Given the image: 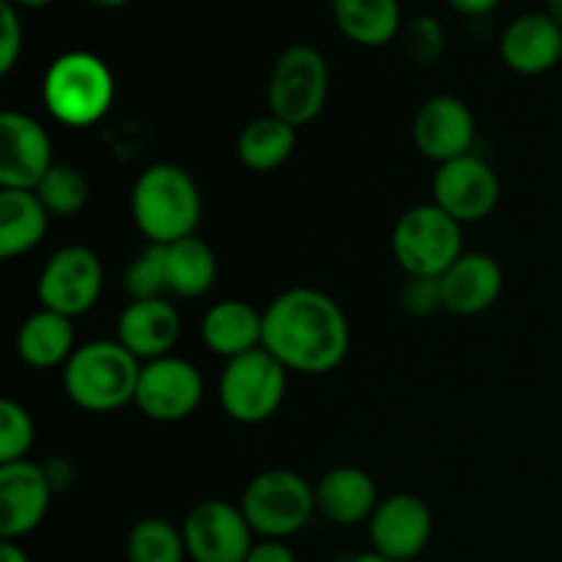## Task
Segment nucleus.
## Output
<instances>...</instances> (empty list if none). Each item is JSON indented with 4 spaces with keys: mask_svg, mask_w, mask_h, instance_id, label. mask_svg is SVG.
<instances>
[{
    "mask_svg": "<svg viewBox=\"0 0 562 562\" xmlns=\"http://www.w3.org/2000/svg\"><path fill=\"white\" fill-rule=\"evenodd\" d=\"M379 503L376 483L360 467H335L316 483L318 514L338 527L368 525Z\"/></svg>",
    "mask_w": 562,
    "mask_h": 562,
    "instance_id": "obj_20",
    "label": "nucleus"
},
{
    "mask_svg": "<svg viewBox=\"0 0 562 562\" xmlns=\"http://www.w3.org/2000/svg\"><path fill=\"white\" fill-rule=\"evenodd\" d=\"M346 562H393V560H387V558H382V554L379 552H360V554H355V558H349Z\"/></svg>",
    "mask_w": 562,
    "mask_h": 562,
    "instance_id": "obj_39",
    "label": "nucleus"
},
{
    "mask_svg": "<svg viewBox=\"0 0 562 562\" xmlns=\"http://www.w3.org/2000/svg\"><path fill=\"white\" fill-rule=\"evenodd\" d=\"M203 376L184 357H159L143 362L135 406L154 423H179L198 412L203 401Z\"/></svg>",
    "mask_w": 562,
    "mask_h": 562,
    "instance_id": "obj_11",
    "label": "nucleus"
},
{
    "mask_svg": "<svg viewBox=\"0 0 562 562\" xmlns=\"http://www.w3.org/2000/svg\"><path fill=\"white\" fill-rule=\"evenodd\" d=\"M263 349L285 371L327 376L349 357V318L329 294L296 285L263 307Z\"/></svg>",
    "mask_w": 562,
    "mask_h": 562,
    "instance_id": "obj_1",
    "label": "nucleus"
},
{
    "mask_svg": "<svg viewBox=\"0 0 562 562\" xmlns=\"http://www.w3.org/2000/svg\"><path fill=\"white\" fill-rule=\"evenodd\" d=\"M22 44H25V33H22V20L16 5L0 3V75H9L16 66L22 55Z\"/></svg>",
    "mask_w": 562,
    "mask_h": 562,
    "instance_id": "obj_33",
    "label": "nucleus"
},
{
    "mask_svg": "<svg viewBox=\"0 0 562 562\" xmlns=\"http://www.w3.org/2000/svg\"><path fill=\"white\" fill-rule=\"evenodd\" d=\"M44 472H47V481L53 486V492H64L75 483V467H71L69 459H53L49 464H44Z\"/></svg>",
    "mask_w": 562,
    "mask_h": 562,
    "instance_id": "obj_35",
    "label": "nucleus"
},
{
    "mask_svg": "<svg viewBox=\"0 0 562 562\" xmlns=\"http://www.w3.org/2000/svg\"><path fill=\"white\" fill-rule=\"evenodd\" d=\"M434 536V514L417 494H390L368 519L373 552L393 562H415Z\"/></svg>",
    "mask_w": 562,
    "mask_h": 562,
    "instance_id": "obj_13",
    "label": "nucleus"
},
{
    "mask_svg": "<svg viewBox=\"0 0 562 562\" xmlns=\"http://www.w3.org/2000/svg\"><path fill=\"white\" fill-rule=\"evenodd\" d=\"M547 14L562 27V0H547Z\"/></svg>",
    "mask_w": 562,
    "mask_h": 562,
    "instance_id": "obj_40",
    "label": "nucleus"
},
{
    "mask_svg": "<svg viewBox=\"0 0 562 562\" xmlns=\"http://www.w3.org/2000/svg\"><path fill=\"white\" fill-rule=\"evenodd\" d=\"M165 267H168V294L181 300H198L217 283V256L198 234L165 245Z\"/></svg>",
    "mask_w": 562,
    "mask_h": 562,
    "instance_id": "obj_25",
    "label": "nucleus"
},
{
    "mask_svg": "<svg viewBox=\"0 0 562 562\" xmlns=\"http://www.w3.org/2000/svg\"><path fill=\"white\" fill-rule=\"evenodd\" d=\"M401 305L412 316H431V313L445 311L442 305V285L439 278H409L404 291H401Z\"/></svg>",
    "mask_w": 562,
    "mask_h": 562,
    "instance_id": "obj_32",
    "label": "nucleus"
},
{
    "mask_svg": "<svg viewBox=\"0 0 562 562\" xmlns=\"http://www.w3.org/2000/svg\"><path fill=\"white\" fill-rule=\"evenodd\" d=\"M16 357L25 362L27 368L36 371H47V368H58L69 362L75 355V327H71L69 316L38 307L33 316L22 322L20 333H16Z\"/></svg>",
    "mask_w": 562,
    "mask_h": 562,
    "instance_id": "obj_22",
    "label": "nucleus"
},
{
    "mask_svg": "<svg viewBox=\"0 0 562 562\" xmlns=\"http://www.w3.org/2000/svg\"><path fill=\"white\" fill-rule=\"evenodd\" d=\"M44 108L58 124L86 130L110 113L115 99V77L99 55L71 49L49 64L42 82Z\"/></svg>",
    "mask_w": 562,
    "mask_h": 562,
    "instance_id": "obj_4",
    "label": "nucleus"
},
{
    "mask_svg": "<svg viewBox=\"0 0 562 562\" xmlns=\"http://www.w3.org/2000/svg\"><path fill=\"white\" fill-rule=\"evenodd\" d=\"M269 113L307 126L322 115L329 97V66L322 49L313 44H291L278 55L267 86Z\"/></svg>",
    "mask_w": 562,
    "mask_h": 562,
    "instance_id": "obj_7",
    "label": "nucleus"
},
{
    "mask_svg": "<svg viewBox=\"0 0 562 562\" xmlns=\"http://www.w3.org/2000/svg\"><path fill=\"white\" fill-rule=\"evenodd\" d=\"M201 338L225 362L263 346V311L245 300H223L206 311Z\"/></svg>",
    "mask_w": 562,
    "mask_h": 562,
    "instance_id": "obj_21",
    "label": "nucleus"
},
{
    "mask_svg": "<svg viewBox=\"0 0 562 562\" xmlns=\"http://www.w3.org/2000/svg\"><path fill=\"white\" fill-rule=\"evenodd\" d=\"M5 3L16 5V9H44V5H49L53 0H5Z\"/></svg>",
    "mask_w": 562,
    "mask_h": 562,
    "instance_id": "obj_38",
    "label": "nucleus"
},
{
    "mask_svg": "<svg viewBox=\"0 0 562 562\" xmlns=\"http://www.w3.org/2000/svg\"><path fill=\"white\" fill-rule=\"evenodd\" d=\"M0 562H31L20 541H0Z\"/></svg>",
    "mask_w": 562,
    "mask_h": 562,
    "instance_id": "obj_37",
    "label": "nucleus"
},
{
    "mask_svg": "<svg viewBox=\"0 0 562 562\" xmlns=\"http://www.w3.org/2000/svg\"><path fill=\"white\" fill-rule=\"evenodd\" d=\"M93 5H97V9H104V11H115V9H121V5H126L130 3V0H91Z\"/></svg>",
    "mask_w": 562,
    "mask_h": 562,
    "instance_id": "obj_41",
    "label": "nucleus"
},
{
    "mask_svg": "<svg viewBox=\"0 0 562 562\" xmlns=\"http://www.w3.org/2000/svg\"><path fill=\"white\" fill-rule=\"evenodd\" d=\"M143 362L119 340H88L64 366L66 398L82 412L108 415L135 404Z\"/></svg>",
    "mask_w": 562,
    "mask_h": 562,
    "instance_id": "obj_3",
    "label": "nucleus"
},
{
    "mask_svg": "<svg viewBox=\"0 0 562 562\" xmlns=\"http://www.w3.org/2000/svg\"><path fill=\"white\" fill-rule=\"evenodd\" d=\"M104 272L97 252L86 245H66L47 258L36 280L38 305L77 318L93 311L102 296Z\"/></svg>",
    "mask_w": 562,
    "mask_h": 562,
    "instance_id": "obj_9",
    "label": "nucleus"
},
{
    "mask_svg": "<svg viewBox=\"0 0 562 562\" xmlns=\"http://www.w3.org/2000/svg\"><path fill=\"white\" fill-rule=\"evenodd\" d=\"M296 148V126L278 115H261L252 119L236 137V157L247 170L269 173L278 170L291 159Z\"/></svg>",
    "mask_w": 562,
    "mask_h": 562,
    "instance_id": "obj_26",
    "label": "nucleus"
},
{
    "mask_svg": "<svg viewBox=\"0 0 562 562\" xmlns=\"http://www.w3.org/2000/svg\"><path fill=\"white\" fill-rule=\"evenodd\" d=\"M285 387L289 371L261 346L225 362L220 373V404L234 423L258 426L283 406Z\"/></svg>",
    "mask_w": 562,
    "mask_h": 562,
    "instance_id": "obj_8",
    "label": "nucleus"
},
{
    "mask_svg": "<svg viewBox=\"0 0 562 562\" xmlns=\"http://www.w3.org/2000/svg\"><path fill=\"white\" fill-rule=\"evenodd\" d=\"M132 220L148 245H173L195 236L203 217L198 181L181 165L154 162L132 184Z\"/></svg>",
    "mask_w": 562,
    "mask_h": 562,
    "instance_id": "obj_2",
    "label": "nucleus"
},
{
    "mask_svg": "<svg viewBox=\"0 0 562 562\" xmlns=\"http://www.w3.org/2000/svg\"><path fill=\"white\" fill-rule=\"evenodd\" d=\"M245 562H296L294 549L285 541H274V538H258L252 549L247 552Z\"/></svg>",
    "mask_w": 562,
    "mask_h": 562,
    "instance_id": "obj_34",
    "label": "nucleus"
},
{
    "mask_svg": "<svg viewBox=\"0 0 562 562\" xmlns=\"http://www.w3.org/2000/svg\"><path fill=\"white\" fill-rule=\"evenodd\" d=\"M333 20L360 47H384L404 31L398 0H333Z\"/></svg>",
    "mask_w": 562,
    "mask_h": 562,
    "instance_id": "obj_24",
    "label": "nucleus"
},
{
    "mask_svg": "<svg viewBox=\"0 0 562 562\" xmlns=\"http://www.w3.org/2000/svg\"><path fill=\"white\" fill-rule=\"evenodd\" d=\"M124 291L130 300H157L168 294L165 245H148L146 250L137 252L124 272Z\"/></svg>",
    "mask_w": 562,
    "mask_h": 562,
    "instance_id": "obj_29",
    "label": "nucleus"
},
{
    "mask_svg": "<svg viewBox=\"0 0 562 562\" xmlns=\"http://www.w3.org/2000/svg\"><path fill=\"white\" fill-rule=\"evenodd\" d=\"M499 195L503 184L497 170L475 154L439 165L431 181V203H437L459 225L486 220L497 209Z\"/></svg>",
    "mask_w": 562,
    "mask_h": 562,
    "instance_id": "obj_12",
    "label": "nucleus"
},
{
    "mask_svg": "<svg viewBox=\"0 0 562 562\" xmlns=\"http://www.w3.org/2000/svg\"><path fill=\"white\" fill-rule=\"evenodd\" d=\"M53 486L42 464H0V541H22L47 519Z\"/></svg>",
    "mask_w": 562,
    "mask_h": 562,
    "instance_id": "obj_16",
    "label": "nucleus"
},
{
    "mask_svg": "<svg viewBox=\"0 0 562 562\" xmlns=\"http://www.w3.org/2000/svg\"><path fill=\"white\" fill-rule=\"evenodd\" d=\"M404 38V53L412 64L428 66L445 53V27L442 22L434 20V16L423 14L415 16L409 25L401 31Z\"/></svg>",
    "mask_w": 562,
    "mask_h": 562,
    "instance_id": "obj_31",
    "label": "nucleus"
},
{
    "mask_svg": "<svg viewBox=\"0 0 562 562\" xmlns=\"http://www.w3.org/2000/svg\"><path fill=\"white\" fill-rule=\"evenodd\" d=\"M239 508L258 538L289 541L318 514L316 486L294 470L258 472L241 492Z\"/></svg>",
    "mask_w": 562,
    "mask_h": 562,
    "instance_id": "obj_5",
    "label": "nucleus"
},
{
    "mask_svg": "<svg viewBox=\"0 0 562 562\" xmlns=\"http://www.w3.org/2000/svg\"><path fill=\"white\" fill-rule=\"evenodd\" d=\"M448 3L464 16H483V14H488V11L497 9L503 0H448Z\"/></svg>",
    "mask_w": 562,
    "mask_h": 562,
    "instance_id": "obj_36",
    "label": "nucleus"
},
{
    "mask_svg": "<svg viewBox=\"0 0 562 562\" xmlns=\"http://www.w3.org/2000/svg\"><path fill=\"white\" fill-rule=\"evenodd\" d=\"M49 212L33 190H0V256L16 258L42 245Z\"/></svg>",
    "mask_w": 562,
    "mask_h": 562,
    "instance_id": "obj_23",
    "label": "nucleus"
},
{
    "mask_svg": "<svg viewBox=\"0 0 562 562\" xmlns=\"http://www.w3.org/2000/svg\"><path fill=\"white\" fill-rule=\"evenodd\" d=\"M475 132V115L470 104L450 93L426 99L412 121V140L417 151L437 165L472 154Z\"/></svg>",
    "mask_w": 562,
    "mask_h": 562,
    "instance_id": "obj_15",
    "label": "nucleus"
},
{
    "mask_svg": "<svg viewBox=\"0 0 562 562\" xmlns=\"http://www.w3.org/2000/svg\"><path fill=\"white\" fill-rule=\"evenodd\" d=\"M38 201L49 212V217H77L91 201V184L75 165L55 162L42 181L33 187Z\"/></svg>",
    "mask_w": 562,
    "mask_h": 562,
    "instance_id": "obj_28",
    "label": "nucleus"
},
{
    "mask_svg": "<svg viewBox=\"0 0 562 562\" xmlns=\"http://www.w3.org/2000/svg\"><path fill=\"white\" fill-rule=\"evenodd\" d=\"M181 536L192 562H245L256 543V532L239 505L225 499L192 505L181 521Z\"/></svg>",
    "mask_w": 562,
    "mask_h": 562,
    "instance_id": "obj_10",
    "label": "nucleus"
},
{
    "mask_svg": "<svg viewBox=\"0 0 562 562\" xmlns=\"http://www.w3.org/2000/svg\"><path fill=\"white\" fill-rule=\"evenodd\" d=\"M36 442V426L31 412L16 401H0V464L25 461Z\"/></svg>",
    "mask_w": 562,
    "mask_h": 562,
    "instance_id": "obj_30",
    "label": "nucleus"
},
{
    "mask_svg": "<svg viewBox=\"0 0 562 562\" xmlns=\"http://www.w3.org/2000/svg\"><path fill=\"white\" fill-rule=\"evenodd\" d=\"M442 305L453 316H481L497 305L505 289V272L497 258L486 252H464L439 278Z\"/></svg>",
    "mask_w": 562,
    "mask_h": 562,
    "instance_id": "obj_18",
    "label": "nucleus"
},
{
    "mask_svg": "<svg viewBox=\"0 0 562 562\" xmlns=\"http://www.w3.org/2000/svg\"><path fill=\"white\" fill-rule=\"evenodd\" d=\"M464 225L437 203H420L398 217L393 228V256L409 278H442L464 256Z\"/></svg>",
    "mask_w": 562,
    "mask_h": 562,
    "instance_id": "obj_6",
    "label": "nucleus"
},
{
    "mask_svg": "<svg viewBox=\"0 0 562 562\" xmlns=\"http://www.w3.org/2000/svg\"><path fill=\"white\" fill-rule=\"evenodd\" d=\"M181 338V316L165 296L130 300L119 316V344L140 362L159 360L173 351Z\"/></svg>",
    "mask_w": 562,
    "mask_h": 562,
    "instance_id": "obj_19",
    "label": "nucleus"
},
{
    "mask_svg": "<svg viewBox=\"0 0 562 562\" xmlns=\"http://www.w3.org/2000/svg\"><path fill=\"white\" fill-rule=\"evenodd\" d=\"M126 562H187V543L181 527L162 516L140 519L126 536Z\"/></svg>",
    "mask_w": 562,
    "mask_h": 562,
    "instance_id": "obj_27",
    "label": "nucleus"
},
{
    "mask_svg": "<svg viewBox=\"0 0 562 562\" xmlns=\"http://www.w3.org/2000/svg\"><path fill=\"white\" fill-rule=\"evenodd\" d=\"M53 140L33 115H0V190H33L53 168Z\"/></svg>",
    "mask_w": 562,
    "mask_h": 562,
    "instance_id": "obj_14",
    "label": "nucleus"
},
{
    "mask_svg": "<svg viewBox=\"0 0 562 562\" xmlns=\"http://www.w3.org/2000/svg\"><path fill=\"white\" fill-rule=\"evenodd\" d=\"M499 55L516 75H547L562 64V27L547 11L516 16L499 38Z\"/></svg>",
    "mask_w": 562,
    "mask_h": 562,
    "instance_id": "obj_17",
    "label": "nucleus"
}]
</instances>
